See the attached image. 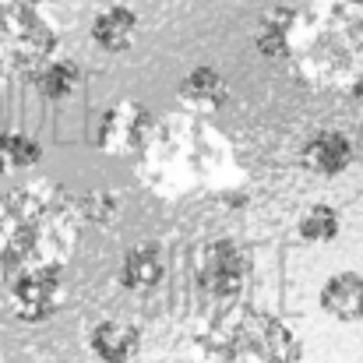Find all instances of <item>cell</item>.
<instances>
[{
    "label": "cell",
    "mask_w": 363,
    "mask_h": 363,
    "mask_svg": "<svg viewBox=\"0 0 363 363\" xmlns=\"http://www.w3.org/2000/svg\"><path fill=\"white\" fill-rule=\"evenodd\" d=\"M342 4H353V7H363V0H342Z\"/></svg>",
    "instance_id": "cell-18"
},
{
    "label": "cell",
    "mask_w": 363,
    "mask_h": 363,
    "mask_svg": "<svg viewBox=\"0 0 363 363\" xmlns=\"http://www.w3.org/2000/svg\"><path fill=\"white\" fill-rule=\"evenodd\" d=\"M257 53L321 89L363 99V7L342 0H311L272 7L257 25Z\"/></svg>",
    "instance_id": "cell-1"
},
{
    "label": "cell",
    "mask_w": 363,
    "mask_h": 363,
    "mask_svg": "<svg viewBox=\"0 0 363 363\" xmlns=\"http://www.w3.org/2000/svg\"><path fill=\"white\" fill-rule=\"evenodd\" d=\"M198 353L205 363H300L303 342L282 318L237 307L198 335Z\"/></svg>",
    "instance_id": "cell-3"
},
{
    "label": "cell",
    "mask_w": 363,
    "mask_h": 363,
    "mask_svg": "<svg viewBox=\"0 0 363 363\" xmlns=\"http://www.w3.org/2000/svg\"><path fill=\"white\" fill-rule=\"evenodd\" d=\"M321 311L335 321H363V275L360 272H335L321 286Z\"/></svg>",
    "instance_id": "cell-12"
},
{
    "label": "cell",
    "mask_w": 363,
    "mask_h": 363,
    "mask_svg": "<svg viewBox=\"0 0 363 363\" xmlns=\"http://www.w3.org/2000/svg\"><path fill=\"white\" fill-rule=\"evenodd\" d=\"M353 159L357 148L342 130H318L300 152L303 169H311L314 177H342L353 166Z\"/></svg>",
    "instance_id": "cell-8"
},
{
    "label": "cell",
    "mask_w": 363,
    "mask_h": 363,
    "mask_svg": "<svg viewBox=\"0 0 363 363\" xmlns=\"http://www.w3.org/2000/svg\"><path fill=\"white\" fill-rule=\"evenodd\" d=\"M82 243V208L67 187L35 177L0 194V282L64 272Z\"/></svg>",
    "instance_id": "cell-2"
},
{
    "label": "cell",
    "mask_w": 363,
    "mask_h": 363,
    "mask_svg": "<svg viewBox=\"0 0 363 363\" xmlns=\"http://www.w3.org/2000/svg\"><path fill=\"white\" fill-rule=\"evenodd\" d=\"M177 96H180L184 106H191V110H198V113H216V110H223L226 99H230V82L223 78V71L201 64V67H194V71L180 82V92H177Z\"/></svg>",
    "instance_id": "cell-13"
},
{
    "label": "cell",
    "mask_w": 363,
    "mask_h": 363,
    "mask_svg": "<svg viewBox=\"0 0 363 363\" xmlns=\"http://www.w3.org/2000/svg\"><path fill=\"white\" fill-rule=\"evenodd\" d=\"M162 275H166V254H162V247L155 240H141L123 254L117 282H121L123 289L141 293V289H155L162 282Z\"/></svg>",
    "instance_id": "cell-11"
},
{
    "label": "cell",
    "mask_w": 363,
    "mask_h": 363,
    "mask_svg": "<svg viewBox=\"0 0 363 363\" xmlns=\"http://www.w3.org/2000/svg\"><path fill=\"white\" fill-rule=\"evenodd\" d=\"M296 233H300L303 243H332L339 233H342V216H339L335 205L318 201V205H311V208L300 216Z\"/></svg>",
    "instance_id": "cell-16"
},
{
    "label": "cell",
    "mask_w": 363,
    "mask_h": 363,
    "mask_svg": "<svg viewBox=\"0 0 363 363\" xmlns=\"http://www.w3.org/2000/svg\"><path fill=\"white\" fill-rule=\"evenodd\" d=\"M60 35L39 14V7H25L14 0L0 4V71L4 74H35L46 60L57 57Z\"/></svg>",
    "instance_id": "cell-4"
},
{
    "label": "cell",
    "mask_w": 363,
    "mask_h": 363,
    "mask_svg": "<svg viewBox=\"0 0 363 363\" xmlns=\"http://www.w3.org/2000/svg\"><path fill=\"white\" fill-rule=\"evenodd\" d=\"M43 162V145L25 130H4L0 134V177L28 173Z\"/></svg>",
    "instance_id": "cell-15"
},
{
    "label": "cell",
    "mask_w": 363,
    "mask_h": 363,
    "mask_svg": "<svg viewBox=\"0 0 363 363\" xmlns=\"http://www.w3.org/2000/svg\"><path fill=\"white\" fill-rule=\"evenodd\" d=\"M64 300H67V286H64L60 272H35V275H25L7 286V307L25 325L50 321L64 307Z\"/></svg>",
    "instance_id": "cell-7"
},
{
    "label": "cell",
    "mask_w": 363,
    "mask_h": 363,
    "mask_svg": "<svg viewBox=\"0 0 363 363\" xmlns=\"http://www.w3.org/2000/svg\"><path fill=\"white\" fill-rule=\"evenodd\" d=\"M89 350L103 363H130L141 350V328L123 318H106L89 332Z\"/></svg>",
    "instance_id": "cell-10"
},
{
    "label": "cell",
    "mask_w": 363,
    "mask_h": 363,
    "mask_svg": "<svg viewBox=\"0 0 363 363\" xmlns=\"http://www.w3.org/2000/svg\"><path fill=\"white\" fill-rule=\"evenodd\" d=\"M14 4H25V7H39V4H57V0H14Z\"/></svg>",
    "instance_id": "cell-17"
},
{
    "label": "cell",
    "mask_w": 363,
    "mask_h": 363,
    "mask_svg": "<svg viewBox=\"0 0 363 363\" xmlns=\"http://www.w3.org/2000/svg\"><path fill=\"white\" fill-rule=\"evenodd\" d=\"M25 82H28L43 99L60 103V99H71V96L78 92V85H82V67H78L71 57H53V60H46L35 74H28Z\"/></svg>",
    "instance_id": "cell-14"
},
{
    "label": "cell",
    "mask_w": 363,
    "mask_h": 363,
    "mask_svg": "<svg viewBox=\"0 0 363 363\" xmlns=\"http://www.w3.org/2000/svg\"><path fill=\"white\" fill-rule=\"evenodd\" d=\"M152 134H155L152 113L138 99H117L113 106H106V113L99 121L96 145L113 159H134L148 148Z\"/></svg>",
    "instance_id": "cell-5"
},
{
    "label": "cell",
    "mask_w": 363,
    "mask_h": 363,
    "mask_svg": "<svg viewBox=\"0 0 363 363\" xmlns=\"http://www.w3.org/2000/svg\"><path fill=\"white\" fill-rule=\"evenodd\" d=\"M194 279L198 286L216 296V300H230L237 296L247 282V257L233 240H212L205 243L194 257Z\"/></svg>",
    "instance_id": "cell-6"
},
{
    "label": "cell",
    "mask_w": 363,
    "mask_h": 363,
    "mask_svg": "<svg viewBox=\"0 0 363 363\" xmlns=\"http://www.w3.org/2000/svg\"><path fill=\"white\" fill-rule=\"evenodd\" d=\"M138 28H141V18H138L134 7L106 4L92 18V43L106 53H127L138 43Z\"/></svg>",
    "instance_id": "cell-9"
}]
</instances>
